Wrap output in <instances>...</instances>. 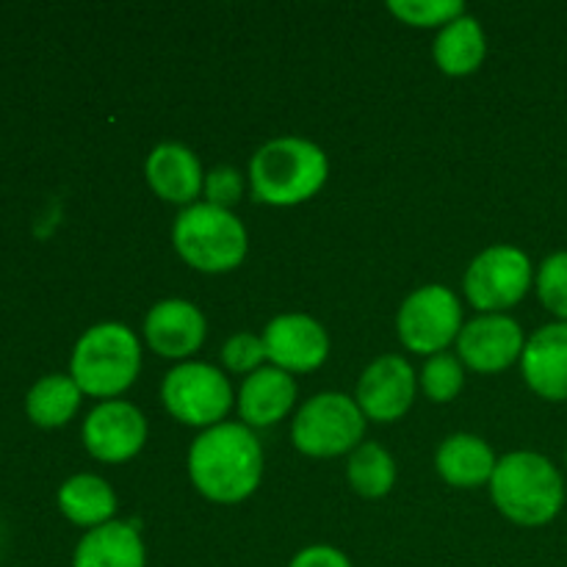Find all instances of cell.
Instances as JSON below:
<instances>
[{"label":"cell","instance_id":"6da1fadb","mask_svg":"<svg viewBox=\"0 0 567 567\" xmlns=\"http://www.w3.org/2000/svg\"><path fill=\"white\" fill-rule=\"evenodd\" d=\"M264 446L241 421L199 432L188 446L186 468L194 491L214 504H241L264 480Z\"/></svg>","mask_w":567,"mask_h":567},{"label":"cell","instance_id":"7a4b0ae2","mask_svg":"<svg viewBox=\"0 0 567 567\" xmlns=\"http://www.w3.org/2000/svg\"><path fill=\"white\" fill-rule=\"evenodd\" d=\"M330 158L316 142L302 136H277L258 147L249 161V192L255 203L293 208L324 188Z\"/></svg>","mask_w":567,"mask_h":567},{"label":"cell","instance_id":"3957f363","mask_svg":"<svg viewBox=\"0 0 567 567\" xmlns=\"http://www.w3.org/2000/svg\"><path fill=\"white\" fill-rule=\"evenodd\" d=\"M491 498L498 513L518 526H546L563 513V471L537 452H509L498 457L491 480Z\"/></svg>","mask_w":567,"mask_h":567},{"label":"cell","instance_id":"277c9868","mask_svg":"<svg viewBox=\"0 0 567 567\" xmlns=\"http://www.w3.org/2000/svg\"><path fill=\"white\" fill-rule=\"evenodd\" d=\"M142 371V341L122 321H100L89 327L72 347L70 371L83 396L120 399Z\"/></svg>","mask_w":567,"mask_h":567},{"label":"cell","instance_id":"5b68a950","mask_svg":"<svg viewBox=\"0 0 567 567\" xmlns=\"http://www.w3.org/2000/svg\"><path fill=\"white\" fill-rule=\"evenodd\" d=\"M172 247L192 269L203 275H227L247 258L249 233L233 210L216 208L203 199L175 216Z\"/></svg>","mask_w":567,"mask_h":567},{"label":"cell","instance_id":"8992f818","mask_svg":"<svg viewBox=\"0 0 567 567\" xmlns=\"http://www.w3.org/2000/svg\"><path fill=\"white\" fill-rule=\"evenodd\" d=\"M369 419L354 396L341 391H324L310 396L291 421V443L305 457L330 460L352 454L365 443Z\"/></svg>","mask_w":567,"mask_h":567},{"label":"cell","instance_id":"52a82bcc","mask_svg":"<svg viewBox=\"0 0 567 567\" xmlns=\"http://www.w3.org/2000/svg\"><path fill=\"white\" fill-rule=\"evenodd\" d=\"M161 402L166 413L192 430H210L225 424L227 413L236 404V391L219 365L203 360L175 363L161 382Z\"/></svg>","mask_w":567,"mask_h":567},{"label":"cell","instance_id":"ba28073f","mask_svg":"<svg viewBox=\"0 0 567 567\" xmlns=\"http://www.w3.org/2000/svg\"><path fill=\"white\" fill-rule=\"evenodd\" d=\"M535 264L513 244H493L468 264L463 293L480 313H507L535 288Z\"/></svg>","mask_w":567,"mask_h":567},{"label":"cell","instance_id":"9c48e42d","mask_svg":"<svg viewBox=\"0 0 567 567\" xmlns=\"http://www.w3.org/2000/svg\"><path fill=\"white\" fill-rule=\"evenodd\" d=\"M463 299L441 282H430L410 293L396 313L399 341L413 354H441L457 343L463 332Z\"/></svg>","mask_w":567,"mask_h":567},{"label":"cell","instance_id":"30bf717a","mask_svg":"<svg viewBox=\"0 0 567 567\" xmlns=\"http://www.w3.org/2000/svg\"><path fill=\"white\" fill-rule=\"evenodd\" d=\"M147 435L150 426L144 413L125 399L94 404L81 430L89 457L105 465H120L136 457L147 443Z\"/></svg>","mask_w":567,"mask_h":567},{"label":"cell","instance_id":"8fae6325","mask_svg":"<svg viewBox=\"0 0 567 567\" xmlns=\"http://www.w3.org/2000/svg\"><path fill=\"white\" fill-rule=\"evenodd\" d=\"M419 393V374L402 354H380L365 365L354 388V402L374 424H393L410 413Z\"/></svg>","mask_w":567,"mask_h":567},{"label":"cell","instance_id":"7c38bea8","mask_svg":"<svg viewBox=\"0 0 567 567\" xmlns=\"http://www.w3.org/2000/svg\"><path fill=\"white\" fill-rule=\"evenodd\" d=\"M526 349L524 327L509 313H480L465 321L457 338V358L476 374H502L520 363Z\"/></svg>","mask_w":567,"mask_h":567},{"label":"cell","instance_id":"4fadbf2b","mask_svg":"<svg viewBox=\"0 0 567 567\" xmlns=\"http://www.w3.org/2000/svg\"><path fill=\"white\" fill-rule=\"evenodd\" d=\"M269 365L288 374L319 371L330 358V332L308 313H280L264 330Z\"/></svg>","mask_w":567,"mask_h":567},{"label":"cell","instance_id":"5bb4252c","mask_svg":"<svg viewBox=\"0 0 567 567\" xmlns=\"http://www.w3.org/2000/svg\"><path fill=\"white\" fill-rule=\"evenodd\" d=\"M144 341L158 358L186 363L203 349L208 338L205 313L188 299H161L144 316Z\"/></svg>","mask_w":567,"mask_h":567},{"label":"cell","instance_id":"9a60e30c","mask_svg":"<svg viewBox=\"0 0 567 567\" xmlns=\"http://www.w3.org/2000/svg\"><path fill=\"white\" fill-rule=\"evenodd\" d=\"M208 172L199 164L197 153L181 142H164L153 147L144 161V181L158 199L188 208L199 199Z\"/></svg>","mask_w":567,"mask_h":567},{"label":"cell","instance_id":"2e32d148","mask_svg":"<svg viewBox=\"0 0 567 567\" xmlns=\"http://www.w3.org/2000/svg\"><path fill=\"white\" fill-rule=\"evenodd\" d=\"M299 388L293 374L277 369V365H264L255 374L244 377L241 388L236 393L238 421L249 430H269L286 421L297 404Z\"/></svg>","mask_w":567,"mask_h":567},{"label":"cell","instance_id":"e0dca14e","mask_svg":"<svg viewBox=\"0 0 567 567\" xmlns=\"http://www.w3.org/2000/svg\"><path fill=\"white\" fill-rule=\"evenodd\" d=\"M520 374L546 402H567V321H551L526 338Z\"/></svg>","mask_w":567,"mask_h":567},{"label":"cell","instance_id":"ac0fdd59","mask_svg":"<svg viewBox=\"0 0 567 567\" xmlns=\"http://www.w3.org/2000/svg\"><path fill=\"white\" fill-rule=\"evenodd\" d=\"M72 567H147L142 532L127 520H111L83 532L72 551Z\"/></svg>","mask_w":567,"mask_h":567},{"label":"cell","instance_id":"d6986e66","mask_svg":"<svg viewBox=\"0 0 567 567\" xmlns=\"http://www.w3.org/2000/svg\"><path fill=\"white\" fill-rule=\"evenodd\" d=\"M496 463L498 457L491 443L471 432L449 435L435 454V468L441 480L460 491H476V487L491 485Z\"/></svg>","mask_w":567,"mask_h":567},{"label":"cell","instance_id":"ffe728a7","mask_svg":"<svg viewBox=\"0 0 567 567\" xmlns=\"http://www.w3.org/2000/svg\"><path fill=\"white\" fill-rule=\"evenodd\" d=\"M487 55V37L485 28L476 17L465 11L463 17L449 22L441 28L432 42V59H435L437 70L449 78H465L474 75L482 66Z\"/></svg>","mask_w":567,"mask_h":567},{"label":"cell","instance_id":"44dd1931","mask_svg":"<svg viewBox=\"0 0 567 567\" xmlns=\"http://www.w3.org/2000/svg\"><path fill=\"white\" fill-rule=\"evenodd\" d=\"M61 515L70 524L81 526V529H97V526L116 520V509H120V498H116L114 487L97 474H75L59 487Z\"/></svg>","mask_w":567,"mask_h":567},{"label":"cell","instance_id":"7402d4cb","mask_svg":"<svg viewBox=\"0 0 567 567\" xmlns=\"http://www.w3.org/2000/svg\"><path fill=\"white\" fill-rule=\"evenodd\" d=\"M83 391L70 374H48L25 393V415L39 430H61L78 415Z\"/></svg>","mask_w":567,"mask_h":567},{"label":"cell","instance_id":"603a6c76","mask_svg":"<svg viewBox=\"0 0 567 567\" xmlns=\"http://www.w3.org/2000/svg\"><path fill=\"white\" fill-rule=\"evenodd\" d=\"M396 460L382 443H360L347 460L349 487L363 498H385L396 485Z\"/></svg>","mask_w":567,"mask_h":567},{"label":"cell","instance_id":"cb8c5ba5","mask_svg":"<svg viewBox=\"0 0 567 567\" xmlns=\"http://www.w3.org/2000/svg\"><path fill=\"white\" fill-rule=\"evenodd\" d=\"M419 385L424 396L435 404H449L463 393L465 388V365L457 354L441 352L426 358L421 365Z\"/></svg>","mask_w":567,"mask_h":567},{"label":"cell","instance_id":"d4e9b609","mask_svg":"<svg viewBox=\"0 0 567 567\" xmlns=\"http://www.w3.org/2000/svg\"><path fill=\"white\" fill-rule=\"evenodd\" d=\"M388 11L410 28H437L441 31L449 22L465 14V3L460 0H391Z\"/></svg>","mask_w":567,"mask_h":567},{"label":"cell","instance_id":"484cf974","mask_svg":"<svg viewBox=\"0 0 567 567\" xmlns=\"http://www.w3.org/2000/svg\"><path fill=\"white\" fill-rule=\"evenodd\" d=\"M535 291L548 313L557 316V321H567V249L548 255L537 266Z\"/></svg>","mask_w":567,"mask_h":567},{"label":"cell","instance_id":"4316f807","mask_svg":"<svg viewBox=\"0 0 567 567\" xmlns=\"http://www.w3.org/2000/svg\"><path fill=\"white\" fill-rule=\"evenodd\" d=\"M221 365H225L230 374L238 377H249L255 374L258 369H264L269 363V354H266V343L264 336L258 332H233L230 338L221 347Z\"/></svg>","mask_w":567,"mask_h":567},{"label":"cell","instance_id":"83f0119b","mask_svg":"<svg viewBox=\"0 0 567 567\" xmlns=\"http://www.w3.org/2000/svg\"><path fill=\"white\" fill-rule=\"evenodd\" d=\"M244 188H247V181H244L241 172L236 166H214V169L205 175V203L216 205V208L233 210L244 197Z\"/></svg>","mask_w":567,"mask_h":567},{"label":"cell","instance_id":"f1b7e54d","mask_svg":"<svg viewBox=\"0 0 567 567\" xmlns=\"http://www.w3.org/2000/svg\"><path fill=\"white\" fill-rule=\"evenodd\" d=\"M288 567H354V565L341 548L319 543V546H308L302 548V551L293 554Z\"/></svg>","mask_w":567,"mask_h":567},{"label":"cell","instance_id":"f546056e","mask_svg":"<svg viewBox=\"0 0 567 567\" xmlns=\"http://www.w3.org/2000/svg\"><path fill=\"white\" fill-rule=\"evenodd\" d=\"M565 465H567V452H565Z\"/></svg>","mask_w":567,"mask_h":567}]
</instances>
